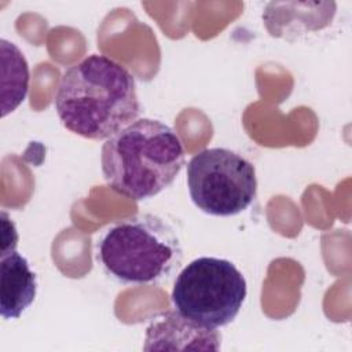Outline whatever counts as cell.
<instances>
[{"mask_svg": "<svg viewBox=\"0 0 352 352\" xmlns=\"http://www.w3.org/2000/svg\"><path fill=\"white\" fill-rule=\"evenodd\" d=\"M54 104L66 129L92 140L111 138L140 113L133 76L102 54L88 55L63 73Z\"/></svg>", "mask_w": 352, "mask_h": 352, "instance_id": "6da1fadb", "label": "cell"}, {"mask_svg": "<svg viewBox=\"0 0 352 352\" xmlns=\"http://www.w3.org/2000/svg\"><path fill=\"white\" fill-rule=\"evenodd\" d=\"M187 186L199 210L220 217L235 216L256 198V169L232 150L205 148L187 164Z\"/></svg>", "mask_w": 352, "mask_h": 352, "instance_id": "5b68a950", "label": "cell"}, {"mask_svg": "<svg viewBox=\"0 0 352 352\" xmlns=\"http://www.w3.org/2000/svg\"><path fill=\"white\" fill-rule=\"evenodd\" d=\"M280 4L286 10H282L278 3H270L263 14L264 23L270 34L274 37L287 38L290 34H300L304 32L322 29L330 23L334 15V8L330 10V7H334V3L323 11L318 10H320L326 3H318L312 11L289 10L286 3Z\"/></svg>", "mask_w": 352, "mask_h": 352, "instance_id": "ba28073f", "label": "cell"}, {"mask_svg": "<svg viewBox=\"0 0 352 352\" xmlns=\"http://www.w3.org/2000/svg\"><path fill=\"white\" fill-rule=\"evenodd\" d=\"M182 258L175 228L150 213L117 223L98 243V260L104 271L126 285L158 283L179 267Z\"/></svg>", "mask_w": 352, "mask_h": 352, "instance_id": "3957f363", "label": "cell"}, {"mask_svg": "<svg viewBox=\"0 0 352 352\" xmlns=\"http://www.w3.org/2000/svg\"><path fill=\"white\" fill-rule=\"evenodd\" d=\"M100 164L106 183L116 192L142 201L175 182L184 166V147L169 125L139 118L106 139Z\"/></svg>", "mask_w": 352, "mask_h": 352, "instance_id": "7a4b0ae2", "label": "cell"}, {"mask_svg": "<svg viewBox=\"0 0 352 352\" xmlns=\"http://www.w3.org/2000/svg\"><path fill=\"white\" fill-rule=\"evenodd\" d=\"M220 340L217 329L197 324L173 309L164 312L148 324L143 349L219 351Z\"/></svg>", "mask_w": 352, "mask_h": 352, "instance_id": "8992f818", "label": "cell"}, {"mask_svg": "<svg viewBox=\"0 0 352 352\" xmlns=\"http://www.w3.org/2000/svg\"><path fill=\"white\" fill-rule=\"evenodd\" d=\"M37 293L36 274L16 250L0 256V314L3 319H18Z\"/></svg>", "mask_w": 352, "mask_h": 352, "instance_id": "52a82bcc", "label": "cell"}, {"mask_svg": "<svg viewBox=\"0 0 352 352\" xmlns=\"http://www.w3.org/2000/svg\"><path fill=\"white\" fill-rule=\"evenodd\" d=\"M1 50V116L14 111L29 89V66L21 50L11 41L0 40Z\"/></svg>", "mask_w": 352, "mask_h": 352, "instance_id": "9c48e42d", "label": "cell"}, {"mask_svg": "<svg viewBox=\"0 0 352 352\" xmlns=\"http://www.w3.org/2000/svg\"><path fill=\"white\" fill-rule=\"evenodd\" d=\"M18 232L14 221L8 217L6 212H1V254H7L16 249Z\"/></svg>", "mask_w": 352, "mask_h": 352, "instance_id": "30bf717a", "label": "cell"}, {"mask_svg": "<svg viewBox=\"0 0 352 352\" xmlns=\"http://www.w3.org/2000/svg\"><path fill=\"white\" fill-rule=\"evenodd\" d=\"M248 294L246 279L228 260L198 257L176 276L172 289L175 311L209 329L231 323Z\"/></svg>", "mask_w": 352, "mask_h": 352, "instance_id": "277c9868", "label": "cell"}]
</instances>
